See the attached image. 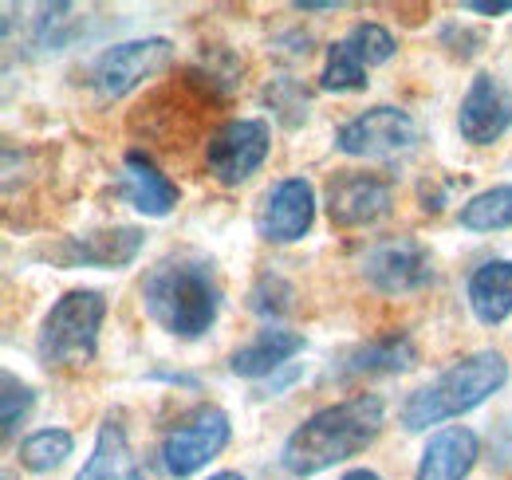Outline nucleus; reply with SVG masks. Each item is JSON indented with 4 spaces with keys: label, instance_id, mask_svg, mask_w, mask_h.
<instances>
[{
    "label": "nucleus",
    "instance_id": "5",
    "mask_svg": "<svg viewBox=\"0 0 512 480\" xmlns=\"http://www.w3.org/2000/svg\"><path fill=\"white\" fill-rule=\"evenodd\" d=\"M170 60H174V44L162 40V36L115 44V48H107V52L95 60V67H91V87H95V95L107 99V103L127 99L130 91H138L146 79H154L158 71H166Z\"/></svg>",
    "mask_w": 512,
    "mask_h": 480
},
{
    "label": "nucleus",
    "instance_id": "19",
    "mask_svg": "<svg viewBox=\"0 0 512 480\" xmlns=\"http://www.w3.org/2000/svg\"><path fill=\"white\" fill-rule=\"evenodd\" d=\"M469 307L485 327H501L512 315V260H485L469 276Z\"/></svg>",
    "mask_w": 512,
    "mask_h": 480
},
{
    "label": "nucleus",
    "instance_id": "31",
    "mask_svg": "<svg viewBox=\"0 0 512 480\" xmlns=\"http://www.w3.org/2000/svg\"><path fill=\"white\" fill-rule=\"evenodd\" d=\"M4 480H12V477H4Z\"/></svg>",
    "mask_w": 512,
    "mask_h": 480
},
{
    "label": "nucleus",
    "instance_id": "12",
    "mask_svg": "<svg viewBox=\"0 0 512 480\" xmlns=\"http://www.w3.org/2000/svg\"><path fill=\"white\" fill-rule=\"evenodd\" d=\"M512 126V91L493 75L481 71L473 75L469 91L461 95L457 107V130L469 146H493L497 138H505V130Z\"/></svg>",
    "mask_w": 512,
    "mask_h": 480
},
{
    "label": "nucleus",
    "instance_id": "20",
    "mask_svg": "<svg viewBox=\"0 0 512 480\" xmlns=\"http://www.w3.org/2000/svg\"><path fill=\"white\" fill-rule=\"evenodd\" d=\"M461 229L469 233H501L512 229V185H493L461 205Z\"/></svg>",
    "mask_w": 512,
    "mask_h": 480
},
{
    "label": "nucleus",
    "instance_id": "6",
    "mask_svg": "<svg viewBox=\"0 0 512 480\" xmlns=\"http://www.w3.org/2000/svg\"><path fill=\"white\" fill-rule=\"evenodd\" d=\"M229 414L217 406H201L190 418H182L166 437H162V469L170 477L186 480L201 473L225 445H229Z\"/></svg>",
    "mask_w": 512,
    "mask_h": 480
},
{
    "label": "nucleus",
    "instance_id": "8",
    "mask_svg": "<svg viewBox=\"0 0 512 480\" xmlns=\"http://www.w3.org/2000/svg\"><path fill=\"white\" fill-rule=\"evenodd\" d=\"M268 126L260 119H229L205 142V170L221 185H245L268 158Z\"/></svg>",
    "mask_w": 512,
    "mask_h": 480
},
{
    "label": "nucleus",
    "instance_id": "13",
    "mask_svg": "<svg viewBox=\"0 0 512 480\" xmlns=\"http://www.w3.org/2000/svg\"><path fill=\"white\" fill-rule=\"evenodd\" d=\"M142 229L134 225H115V229H95L83 237H67L60 244V260L67 268H127L142 252Z\"/></svg>",
    "mask_w": 512,
    "mask_h": 480
},
{
    "label": "nucleus",
    "instance_id": "23",
    "mask_svg": "<svg viewBox=\"0 0 512 480\" xmlns=\"http://www.w3.org/2000/svg\"><path fill=\"white\" fill-rule=\"evenodd\" d=\"M320 87L323 91H363V87H367V67L343 48V40L327 48V63H323V71H320Z\"/></svg>",
    "mask_w": 512,
    "mask_h": 480
},
{
    "label": "nucleus",
    "instance_id": "21",
    "mask_svg": "<svg viewBox=\"0 0 512 480\" xmlns=\"http://www.w3.org/2000/svg\"><path fill=\"white\" fill-rule=\"evenodd\" d=\"M71 449H75V437L67 429H36L32 437L20 441L16 457L28 473H52L71 457Z\"/></svg>",
    "mask_w": 512,
    "mask_h": 480
},
{
    "label": "nucleus",
    "instance_id": "29",
    "mask_svg": "<svg viewBox=\"0 0 512 480\" xmlns=\"http://www.w3.org/2000/svg\"><path fill=\"white\" fill-rule=\"evenodd\" d=\"M339 480H383L379 473H371V469H351V473H343Z\"/></svg>",
    "mask_w": 512,
    "mask_h": 480
},
{
    "label": "nucleus",
    "instance_id": "26",
    "mask_svg": "<svg viewBox=\"0 0 512 480\" xmlns=\"http://www.w3.org/2000/svg\"><path fill=\"white\" fill-rule=\"evenodd\" d=\"M465 8L469 12H481V16H509L512 0H469Z\"/></svg>",
    "mask_w": 512,
    "mask_h": 480
},
{
    "label": "nucleus",
    "instance_id": "16",
    "mask_svg": "<svg viewBox=\"0 0 512 480\" xmlns=\"http://www.w3.org/2000/svg\"><path fill=\"white\" fill-rule=\"evenodd\" d=\"M418 366V347L406 331H383L367 343H359L355 351H347V359L339 366V378H359V374H406Z\"/></svg>",
    "mask_w": 512,
    "mask_h": 480
},
{
    "label": "nucleus",
    "instance_id": "4",
    "mask_svg": "<svg viewBox=\"0 0 512 480\" xmlns=\"http://www.w3.org/2000/svg\"><path fill=\"white\" fill-rule=\"evenodd\" d=\"M103 315H107V300L95 288H79L67 292L52 303V311L40 323L36 335V355L44 366L56 370H79L99 355V331H103Z\"/></svg>",
    "mask_w": 512,
    "mask_h": 480
},
{
    "label": "nucleus",
    "instance_id": "30",
    "mask_svg": "<svg viewBox=\"0 0 512 480\" xmlns=\"http://www.w3.org/2000/svg\"><path fill=\"white\" fill-rule=\"evenodd\" d=\"M209 480H245V477H241V473H213Z\"/></svg>",
    "mask_w": 512,
    "mask_h": 480
},
{
    "label": "nucleus",
    "instance_id": "3",
    "mask_svg": "<svg viewBox=\"0 0 512 480\" xmlns=\"http://www.w3.org/2000/svg\"><path fill=\"white\" fill-rule=\"evenodd\" d=\"M509 382V362L501 351H477V355H465L453 366H446L434 382H426L422 390L406 394L398 418L402 429L410 433H422L430 425H442L449 418H461L469 410H477L485 398H493L501 386Z\"/></svg>",
    "mask_w": 512,
    "mask_h": 480
},
{
    "label": "nucleus",
    "instance_id": "7",
    "mask_svg": "<svg viewBox=\"0 0 512 480\" xmlns=\"http://www.w3.org/2000/svg\"><path fill=\"white\" fill-rule=\"evenodd\" d=\"M359 264H363V280L383 296H406L434 280V260L426 244H418L414 237L375 240Z\"/></svg>",
    "mask_w": 512,
    "mask_h": 480
},
{
    "label": "nucleus",
    "instance_id": "9",
    "mask_svg": "<svg viewBox=\"0 0 512 480\" xmlns=\"http://www.w3.org/2000/svg\"><path fill=\"white\" fill-rule=\"evenodd\" d=\"M418 142V126L398 107H371L335 130V150L347 158H394Z\"/></svg>",
    "mask_w": 512,
    "mask_h": 480
},
{
    "label": "nucleus",
    "instance_id": "15",
    "mask_svg": "<svg viewBox=\"0 0 512 480\" xmlns=\"http://www.w3.org/2000/svg\"><path fill=\"white\" fill-rule=\"evenodd\" d=\"M123 201L134 205L146 217H170L178 209V185L166 178L146 154H127L123 158Z\"/></svg>",
    "mask_w": 512,
    "mask_h": 480
},
{
    "label": "nucleus",
    "instance_id": "18",
    "mask_svg": "<svg viewBox=\"0 0 512 480\" xmlns=\"http://www.w3.org/2000/svg\"><path fill=\"white\" fill-rule=\"evenodd\" d=\"M75 480H146L142 477V465L130 449L127 429L115 418H107L99 425V437H95V449L91 457L83 461L79 477Z\"/></svg>",
    "mask_w": 512,
    "mask_h": 480
},
{
    "label": "nucleus",
    "instance_id": "17",
    "mask_svg": "<svg viewBox=\"0 0 512 480\" xmlns=\"http://www.w3.org/2000/svg\"><path fill=\"white\" fill-rule=\"evenodd\" d=\"M300 351H304V335L284 331V327H268V331L256 335L253 343H245V347L233 351L229 370H233L237 378L260 382V378H272L276 370H284Z\"/></svg>",
    "mask_w": 512,
    "mask_h": 480
},
{
    "label": "nucleus",
    "instance_id": "28",
    "mask_svg": "<svg viewBox=\"0 0 512 480\" xmlns=\"http://www.w3.org/2000/svg\"><path fill=\"white\" fill-rule=\"evenodd\" d=\"M296 8L300 12H335L339 4L335 0H296Z\"/></svg>",
    "mask_w": 512,
    "mask_h": 480
},
{
    "label": "nucleus",
    "instance_id": "10",
    "mask_svg": "<svg viewBox=\"0 0 512 480\" xmlns=\"http://www.w3.org/2000/svg\"><path fill=\"white\" fill-rule=\"evenodd\" d=\"M316 221V189L308 178L276 181L256 205V233L268 244H296Z\"/></svg>",
    "mask_w": 512,
    "mask_h": 480
},
{
    "label": "nucleus",
    "instance_id": "14",
    "mask_svg": "<svg viewBox=\"0 0 512 480\" xmlns=\"http://www.w3.org/2000/svg\"><path fill=\"white\" fill-rule=\"evenodd\" d=\"M477 457H481L477 433L469 425H446L426 441L414 480H465Z\"/></svg>",
    "mask_w": 512,
    "mask_h": 480
},
{
    "label": "nucleus",
    "instance_id": "27",
    "mask_svg": "<svg viewBox=\"0 0 512 480\" xmlns=\"http://www.w3.org/2000/svg\"><path fill=\"white\" fill-rule=\"evenodd\" d=\"M296 374H300V366H296V362H288L284 370H276V374L264 382V390H260V394H276V390H284V386H288Z\"/></svg>",
    "mask_w": 512,
    "mask_h": 480
},
{
    "label": "nucleus",
    "instance_id": "22",
    "mask_svg": "<svg viewBox=\"0 0 512 480\" xmlns=\"http://www.w3.org/2000/svg\"><path fill=\"white\" fill-rule=\"evenodd\" d=\"M343 48L363 63V67H375V63H386L394 52H398V40L386 32L383 24L363 20V24H355V28L343 36Z\"/></svg>",
    "mask_w": 512,
    "mask_h": 480
},
{
    "label": "nucleus",
    "instance_id": "2",
    "mask_svg": "<svg viewBox=\"0 0 512 480\" xmlns=\"http://www.w3.org/2000/svg\"><path fill=\"white\" fill-rule=\"evenodd\" d=\"M142 307L166 335L201 339L221 311V284H217L213 260L197 252L162 256L142 280Z\"/></svg>",
    "mask_w": 512,
    "mask_h": 480
},
{
    "label": "nucleus",
    "instance_id": "1",
    "mask_svg": "<svg viewBox=\"0 0 512 480\" xmlns=\"http://www.w3.org/2000/svg\"><path fill=\"white\" fill-rule=\"evenodd\" d=\"M386 406L379 394H355L347 402L323 406L292 429L280 449V465L292 477H320L327 469L359 457L383 433Z\"/></svg>",
    "mask_w": 512,
    "mask_h": 480
},
{
    "label": "nucleus",
    "instance_id": "25",
    "mask_svg": "<svg viewBox=\"0 0 512 480\" xmlns=\"http://www.w3.org/2000/svg\"><path fill=\"white\" fill-rule=\"evenodd\" d=\"M264 99H268V107L280 115L284 126H300V122L308 119V95L296 87V79H272L268 83V91H264Z\"/></svg>",
    "mask_w": 512,
    "mask_h": 480
},
{
    "label": "nucleus",
    "instance_id": "24",
    "mask_svg": "<svg viewBox=\"0 0 512 480\" xmlns=\"http://www.w3.org/2000/svg\"><path fill=\"white\" fill-rule=\"evenodd\" d=\"M0 386H4V394H0V421L4 425L0 429H4V441H12L16 429L24 425V418L32 414V386L20 382L16 374H4Z\"/></svg>",
    "mask_w": 512,
    "mask_h": 480
},
{
    "label": "nucleus",
    "instance_id": "11",
    "mask_svg": "<svg viewBox=\"0 0 512 480\" xmlns=\"http://www.w3.org/2000/svg\"><path fill=\"white\" fill-rule=\"evenodd\" d=\"M390 181L367 170H339L327 181V217L339 229H367L390 213Z\"/></svg>",
    "mask_w": 512,
    "mask_h": 480
}]
</instances>
